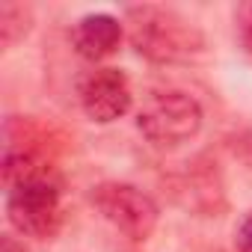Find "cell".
<instances>
[{"label": "cell", "mask_w": 252, "mask_h": 252, "mask_svg": "<svg viewBox=\"0 0 252 252\" xmlns=\"http://www.w3.org/2000/svg\"><path fill=\"white\" fill-rule=\"evenodd\" d=\"M95 211L125 237H131L137 243L149 240L152 231L160 222V208L158 202L143 193L134 184H125V181H104L98 187H92L89 193Z\"/></svg>", "instance_id": "4"}, {"label": "cell", "mask_w": 252, "mask_h": 252, "mask_svg": "<svg viewBox=\"0 0 252 252\" xmlns=\"http://www.w3.org/2000/svg\"><path fill=\"white\" fill-rule=\"evenodd\" d=\"M234 36L246 57H252V3H240L234 9Z\"/></svg>", "instance_id": "8"}, {"label": "cell", "mask_w": 252, "mask_h": 252, "mask_svg": "<svg viewBox=\"0 0 252 252\" xmlns=\"http://www.w3.org/2000/svg\"><path fill=\"white\" fill-rule=\"evenodd\" d=\"M205 122L202 104L184 89H158L149 92L137 110V131L155 149H178L190 143Z\"/></svg>", "instance_id": "2"}, {"label": "cell", "mask_w": 252, "mask_h": 252, "mask_svg": "<svg viewBox=\"0 0 252 252\" xmlns=\"http://www.w3.org/2000/svg\"><path fill=\"white\" fill-rule=\"evenodd\" d=\"M6 217L18 234L51 240L63 225V193L48 172H36L6 190Z\"/></svg>", "instance_id": "3"}, {"label": "cell", "mask_w": 252, "mask_h": 252, "mask_svg": "<svg viewBox=\"0 0 252 252\" xmlns=\"http://www.w3.org/2000/svg\"><path fill=\"white\" fill-rule=\"evenodd\" d=\"M125 33L140 57L160 65L193 63L205 54L202 30L169 6H128L125 9Z\"/></svg>", "instance_id": "1"}, {"label": "cell", "mask_w": 252, "mask_h": 252, "mask_svg": "<svg viewBox=\"0 0 252 252\" xmlns=\"http://www.w3.org/2000/svg\"><path fill=\"white\" fill-rule=\"evenodd\" d=\"M77 101H80V107H83L89 122L110 125V122L122 119L134 107L131 80H128L125 71H119L113 65H95V68H89L80 77Z\"/></svg>", "instance_id": "5"}, {"label": "cell", "mask_w": 252, "mask_h": 252, "mask_svg": "<svg viewBox=\"0 0 252 252\" xmlns=\"http://www.w3.org/2000/svg\"><path fill=\"white\" fill-rule=\"evenodd\" d=\"M33 30V9L15 0H3L0 3V42L3 48H15L27 33Z\"/></svg>", "instance_id": "7"}, {"label": "cell", "mask_w": 252, "mask_h": 252, "mask_svg": "<svg viewBox=\"0 0 252 252\" xmlns=\"http://www.w3.org/2000/svg\"><path fill=\"white\" fill-rule=\"evenodd\" d=\"M122 39H125V21H119L110 12H89L77 18L71 27V45L89 63H101L113 57Z\"/></svg>", "instance_id": "6"}, {"label": "cell", "mask_w": 252, "mask_h": 252, "mask_svg": "<svg viewBox=\"0 0 252 252\" xmlns=\"http://www.w3.org/2000/svg\"><path fill=\"white\" fill-rule=\"evenodd\" d=\"M0 252H30V249L15 234H3V237H0Z\"/></svg>", "instance_id": "10"}, {"label": "cell", "mask_w": 252, "mask_h": 252, "mask_svg": "<svg viewBox=\"0 0 252 252\" xmlns=\"http://www.w3.org/2000/svg\"><path fill=\"white\" fill-rule=\"evenodd\" d=\"M234 249L237 252H252V211L240 220V225L234 231Z\"/></svg>", "instance_id": "9"}]
</instances>
